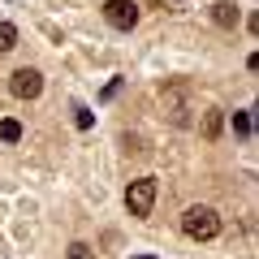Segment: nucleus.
<instances>
[{"label": "nucleus", "mask_w": 259, "mask_h": 259, "mask_svg": "<svg viewBox=\"0 0 259 259\" xmlns=\"http://www.w3.org/2000/svg\"><path fill=\"white\" fill-rule=\"evenodd\" d=\"M203 134H207V139H216V134H221V108H212V112H207V121H203Z\"/></svg>", "instance_id": "9"}, {"label": "nucleus", "mask_w": 259, "mask_h": 259, "mask_svg": "<svg viewBox=\"0 0 259 259\" xmlns=\"http://www.w3.org/2000/svg\"><path fill=\"white\" fill-rule=\"evenodd\" d=\"M164 112H168L173 125H186V121H190V117H186L190 108H186V91H182V87H168V91H164Z\"/></svg>", "instance_id": "5"}, {"label": "nucleus", "mask_w": 259, "mask_h": 259, "mask_svg": "<svg viewBox=\"0 0 259 259\" xmlns=\"http://www.w3.org/2000/svg\"><path fill=\"white\" fill-rule=\"evenodd\" d=\"M104 22H108L112 30H134L139 5H134V0H108V5H104Z\"/></svg>", "instance_id": "3"}, {"label": "nucleus", "mask_w": 259, "mask_h": 259, "mask_svg": "<svg viewBox=\"0 0 259 259\" xmlns=\"http://www.w3.org/2000/svg\"><path fill=\"white\" fill-rule=\"evenodd\" d=\"M233 130H238L242 139H250V130H255L250 125V112H233Z\"/></svg>", "instance_id": "10"}, {"label": "nucleus", "mask_w": 259, "mask_h": 259, "mask_svg": "<svg viewBox=\"0 0 259 259\" xmlns=\"http://www.w3.org/2000/svg\"><path fill=\"white\" fill-rule=\"evenodd\" d=\"M13 48H18V26L0 22V52H13Z\"/></svg>", "instance_id": "7"}, {"label": "nucleus", "mask_w": 259, "mask_h": 259, "mask_svg": "<svg viewBox=\"0 0 259 259\" xmlns=\"http://www.w3.org/2000/svg\"><path fill=\"white\" fill-rule=\"evenodd\" d=\"M74 112H78V117H74L78 130H91V112H87V108H74Z\"/></svg>", "instance_id": "12"}, {"label": "nucleus", "mask_w": 259, "mask_h": 259, "mask_svg": "<svg viewBox=\"0 0 259 259\" xmlns=\"http://www.w3.org/2000/svg\"><path fill=\"white\" fill-rule=\"evenodd\" d=\"M212 22L216 26H238V5H229V0H221V5H212Z\"/></svg>", "instance_id": "6"}, {"label": "nucleus", "mask_w": 259, "mask_h": 259, "mask_svg": "<svg viewBox=\"0 0 259 259\" xmlns=\"http://www.w3.org/2000/svg\"><path fill=\"white\" fill-rule=\"evenodd\" d=\"M139 259H156V255H139Z\"/></svg>", "instance_id": "13"}, {"label": "nucleus", "mask_w": 259, "mask_h": 259, "mask_svg": "<svg viewBox=\"0 0 259 259\" xmlns=\"http://www.w3.org/2000/svg\"><path fill=\"white\" fill-rule=\"evenodd\" d=\"M9 91L18 95V100H35V95L44 91V74H39V69H18V74L9 78Z\"/></svg>", "instance_id": "4"}, {"label": "nucleus", "mask_w": 259, "mask_h": 259, "mask_svg": "<svg viewBox=\"0 0 259 259\" xmlns=\"http://www.w3.org/2000/svg\"><path fill=\"white\" fill-rule=\"evenodd\" d=\"M0 139H5V143H18V139H22V121L5 117V121H0Z\"/></svg>", "instance_id": "8"}, {"label": "nucleus", "mask_w": 259, "mask_h": 259, "mask_svg": "<svg viewBox=\"0 0 259 259\" xmlns=\"http://www.w3.org/2000/svg\"><path fill=\"white\" fill-rule=\"evenodd\" d=\"M182 233H186V238H194V242H212L216 233H221V216H216L212 207L194 203V207H186V212H182Z\"/></svg>", "instance_id": "1"}, {"label": "nucleus", "mask_w": 259, "mask_h": 259, "mask_svg": "<svg viewBox=\"0 0 259 259\" xmlns=\"http://www.w3.org/2000/svg\"><path fill=\"white\" fill-rule=\"evenodd\" d=\"M151 203H156V177H139V182H130V190H125L130 216H147Z\"/></svg>", "instance_id": "2"}, {"label": "nucleus", "mask_w": 259, "mask_h": 259, "mask_svg": "<svg viewBox=\"0 0 259 259\" xmlns=\"http://www.w3.org/2000/svg\"><path fill=\"white\" fill-rule=\"evenodd\" d=\"M69 259H91V246H82V242H74V246H69Z\"/></svg>", "instance_id": "11"}]
</instances>
